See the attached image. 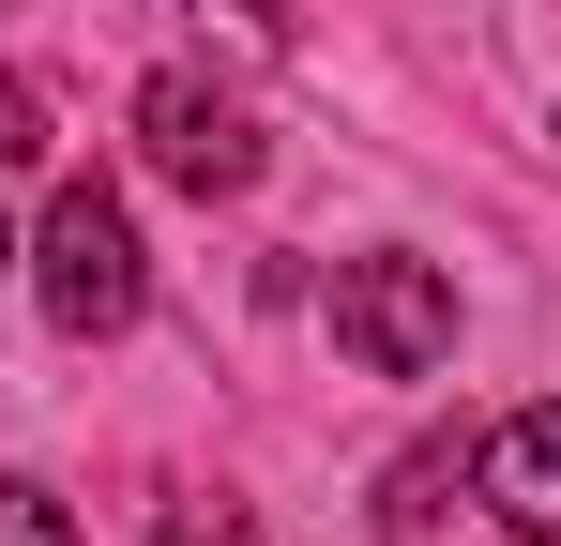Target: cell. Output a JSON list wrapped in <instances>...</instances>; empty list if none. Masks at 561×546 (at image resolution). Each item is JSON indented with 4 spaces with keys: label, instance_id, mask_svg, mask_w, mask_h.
Returning <instances> with one entry per match:
<instances>
[{
    "label": "cell",
    "instance_id": "obj_9",
    "mask_svg": "<svg viewBox=\"0 0 561 546\" xmlns=\"http://www.w3.org/2000/svg\"><path fill=\"white\" fill-rule=\"evenodd\" d=\"M0 273H15V243H0Z\"/></svg>",
    "mask_w": 561,
    "mask_h": 546
},
{
    "label": "cell",
    "instance_id": "obj_4",
    "mask_svg": "<svg viewBox=\"0 0 561 546\" xmlns=\"http://www.w3.org/2000/svg\"><path fill=\"white\" fill-rule=\"evenodd\" d=\"M485 501L516 516V546H561V395L516 410V425L485 441Z\"/></svg>",
    "mask_w": 561,
    "mask_h": 546
},
{
    "label": "cell",
    "instance_id": "obj_5",
    "mask_svg": "<svg viewBox=\"0 0 561 546\" xmlns=\"http://www.w3.org/2000/svg\"><path fill=\"white\" fill-rule=\"evenodd\" d=\"M0 546H77V516H61L31 470H0Z\"/></svg>",
    "mask_w": 561,
    "mask_h": 546
},
{
    "label": "cell",
    "instance_id": "obj_6",
    "mask_svg": "<svg viewBox=\"0 0 561 546\" xmlns=\"http://www.w3.org/2000/svg\"><path fill=\"white\" fill-rule=\"evenodd\" d=\"M152 546H259V516H243V501H168Z\"/></svg>",
    "mask_w": 561,
    "mask_h": 546
},
{
    "label": "cell",
    "instance_id": "obj_3",
    "mask_svg": "<svg viewBox=\"0 0 561 546\" xmlns=\"http://www.w3.org/2000/svg\"><path fill=\"white\" fill-rule=\"evenodd\" d=\"M137 137H152V168L183 182V197H243V182H259V122L213 77H152L137 91Z\"/></svg>",
    "mask_w": 561,
    "mask_h": 546
},
{
    "label": "cell",
    "instance_id": "obj_2",
    "mask_svg": "<svg viewBox=\"0 0 561 546\" xmlns=\"http://www.w3.org/2000/svg\"><path fill=\"white\" fill-rule=\"evenodd\" d=\"M334 334H350V364H379V379H425V364L456 350L440 259H350L334 273Z\"/></svg>",
    "mask_w": 561,
    "mask_h": 546
},
{
    "label": "cell",
    "instance_id": "obj_1",
    "mask_svg": "<svg viewBox=\"0 0 561 546\" xmlns=\"http://www.w3.org/2000/svg\"><path fill=\"white\" fill-rule=\"evenodd\" d=\"M31 273H46V319H61V334H122V319H137V288H152V273H137V228H122V197H106V182H61V197H46Z\"/></svg>",
    "mask_w": 561,
    "mask_h": 546
},
{
    "label": "cell",
    "instance_id": "obj_10",
    "mask_svg": "<svg viewBox=\"0 0 561 546\" xmlns=\"http://www.w3.org/2000/svg\"><path fill=\"white\" fill-rule=\"evenodd\" d=\"M0 15H15V0H0Z\"/></svg>",
    "mask_w": 561,
    "mask_h": 546
},
{
    "label": "cell",
    "instance_id": "obj_8",
    "mask_svg": "<svg viewBox=\"0 0 561 546\" xmlns=\"http://www.w3.org/2000/svg\"><path fill=\"white\" fill-rule=\"evenodd\" d=\"M440 486H456V455H410V470H394V501H379V516H394V532H425V516H440Z\"/></svg>",
    "mask_w": 561,
    "mask_h": 546
},
{
    "label": "cell",
    "instance_id": "obj_7",
    "mask_svg": "<svg viewBox=\"0 0 561 546\" xmlns=\"http://www.w3.org/2000/svg\"><path fill=\"white\" fill-rule=\"evenodd\" d=\"M0 168H46V91L0 77Z\"/></svg>",
    "mask_w": 561,
    "mask_h": 546
}]
</instances>
